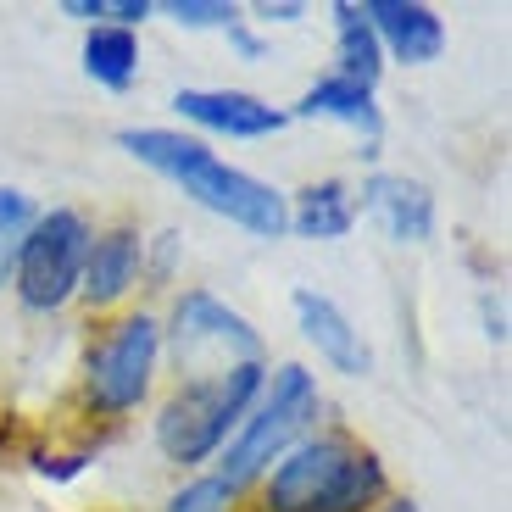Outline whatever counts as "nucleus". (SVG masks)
Segmentation results:
<instances>
[{
  "label": "nucleus",
  "instance_id": "nucleus-1",
  "mask_svg": "<svg viewBox=\"0 0 512 512\" xmlns=\"http://www.w3.org/2000/svg\"><path fill=\"white\" fill-rule=\"evenodd\" d=\"M117 145L134 162H145L151 173L173 179L195 206L229 218L234 229L256 234V240H279L290 229V201L268 179H256L245 167H229L206 140H195V134H179V128H123Z\"/></svg>",
  "mask_w": 512,
  "mask_h": 512
},
{
  "label": "nucleus",
  "instance_id": "nucleus-2",
  "mask_svg": "<svg viewBox=\"0 0 512 512\" xmlns=\"http://www.w3.org/2000/svg\"><path fill=\"white\" fill-rule=\"evenodd\" d=\"M384 496L379 451L346 429H312L262 474V512H373Z\"/></svg>",
  "mask_w": 512,
  "mask_h": 512
},
{
  "label": "nucleus",
  "instance_id": "nucleus-3",
  "mask_svg": "<svg viewBox=\"0 0 512 512\" xmlns=\"http://www.w3.org/2000/svg\"><path fill=\"white\" fill-rule=\"evenodd\" d=\"M262 384H268V362H245V368L218 373V379L179 384V390L162 401V412H156V451H162L173 468L218 462V451L229 446L240 418L256 407Z\"/></svg>",
  "mask_w": 512,
  "mask_h": 512
},
{
  "label": "nucleus",
  "instance_id": "nucleus-4",
  "mask_svg": "<svg viewBox=\"0 0 512 512\" xmlns=\"http://www.w3.org/2000/svg\"><path fill=\"white\" fill-rule=\"evenodd\" d=\"M318 412H323L318 379H312L301 362H284V368L262 384V396H256V407L240 418L229 446L218 451V479L234 490L262 485V474H268L273 462H279L295 440H307L312 429H318Z\"/></svg>",
  "mask_w": 512,
  "mask_h": 512
},
{
  "label": "nucleus",
  "instance_id": "nucleus-5",
  "mask_svg": "<svg viewBox=\"0 0 512 512\" xmlns=\"http://www.w3.org/2000/svg\"><path fill=\"white\" fill-rule=\"evenodd\" d=\"M156 373H162V318L156 312H117L112 323L95 329L84 368H78L84 412L106 423L140 412L156 390Z\"/></svg>",
  "mask_w": 512,
  "mask_h": 512
},
{
  "label": "nucleus",
  "instance_id": "nucleus-6",
  "mask_svg": "<svg viewBox=\"0 0 512 512\" xmlns=\"http://www.w3.org/2000/svg\"><path fill=\"white\" fill-rule=\"evenodd\" d=\"M162 351L179 368V384L190 379H218L245 362H268V346L245 312L218 301L212 290H184L162 323Z\"/></svg>",
  "mask_w": 512,
  "mask_h": 512
},
{
  "label": "nucleus",
  "instance_id": "nucleus-7",
  "mask_svg": "<svg viewBox=\"0 0 512 512\" xmlns=\"http://www.w3.org/2000/svg\"><path fill=\"white\" fill-rule=\"evenodd\" d=\"M90 218L73 206H51L39 212L28 229L23 251H17L12 295L17 307L34 318H56L62 307L78 301V279H84V256H90Z\"/></svg>",
  "mask_w": 512,
  "mask_h": 512
},
{
  "label": "nucleus",
  "instance_id": "nucleus-8",
  "mask_svg": "<svg viewBox=\"0 0 512 512\" xmlns=\"http://www.w3.org/2000/svg\"><path fill=\"white\" fill-rule=\"evenodd\" d=\"M145 284V234L134 223H106L90 234V256H84V279H78V301L90 312H112Z\"/></svg>",
  "mask_w": 512,
  "mask_h": 512
},
{
  "label": "nucleus",
  "instance_id": "nucleus-9",
  "mask_svg": "<svg viewBox=\"0 0 512 512\" xmlns=\"http://www.w3.org/2000/svg\"><path fill=\"white\" fill-rule=\"evenodd\" d=\"M173 112L184 123H195L201 134H223V140H273L290 123L284 106H268L251 90H179Z\"/></svg>",
  "mask_w": 512,
  "mask_h": 512
},
{
  "label": "nucleus",
  "instance_id": "nucleus-10",
  "mask_svg": "<svg viewBox=\"0 0 512 512\" xmlns=\"http://www.w3.org/2000/svg\"><path fill=\"white\" fill-rule=\"evenodd\" d=\"M362 17H368L373 39H379L384 62L429 67L446 51V23H440L435 6H418V0H362Z\"/></svg>",
  "mask_w": 512,
  "mask_h": 512
},
{
  "label": "nucleus",
  "instance_id": "nucleus-11",
  "mask_svg": "<svg viewBox=\"0 0 512 512\" xmlns=\"http://www.w3.org/2000/svg\"><path fill=\"white\" fill-rule=\"evenodd\" d=\"M295 323L307 334V346H318V357L329 362L334 373H346V379H368L373 373V351L362 340V329L340 312V301L323 290H295Z\"/></svg>",
  "mask_w": 512,
  "mask_h": 512
},
{
  "label": "nucleus",
  "instance_id": "nucleus-12",
  "mask_svg": "<svg viewBox=\"0 0 512 512\" xmlns=\"http://www.w3.org/2000/svg\"><path fill=\"white\" fill-rule=\"evenodd\" d=\"M362 212L396 245H423L435 234V190L407 173H368L362 179Z\"/></svg>",
  "mask_w": 512,
  "mask_h": 512
},
{
  "label": "nucleus",
  "instance_id": "nucleus-13",
  "mask_svg": "<svg viewBox=\"0 0 512 512\" xmlns=\"http://www.w3.org/2000/svg\"><path fill=\"white\" fill-rule=\"evenodd\" d=\"M290 117H329V123H346V128H357L362 140H368V151L379 156V134H384L379 101H373V90H362V84H351V78H340V73L307 84L301 101L290 106Z\"/></svg>",
  "mask_w": 512,
  "mask_h": 512
},
{
  "label": "nucleus",
  "instance_id": "nucleus-14",
  "mask_svg": "<svg viewBox=\"0 0 512 512\" xmlns=\"http://www.w3.org/2000/svg\"><path fill=\"white\" fill-rule=\"evenodd\" d=\"M290 229L301 234V240H346V234L357 229V195L340 179H318V184H307V190H295Z\"/></svg>",
  "mask_w": 512,
  "mask_h": 512
},
{
  "label": "nucleus",
  "instance_id": "nucleus-15",
  "mask_svg": "<svg viewBox=\"0 0 512 512\" xmlns=\"http://www.w3.org/2000/svg\"><path fill=\"white\" fill-rule=\"evenodd\" d=\"M84 73L112 95L134 90V78H140V34H134V28L95 23L90 34H84Z\"/></svg>",
  "mask_w": 512,
  "mask_h": 512
},
{
  "label": "nucleus",
  "instance_id": "nucleus-16",
  "mask_svg": "<svg viewBox=\"0 0 512 512\" xmlns=\"http://www.w3.org/2000/svg\"><path fill=\"white\" fill-rule=\"evenodd\" d=\"M334 73L351 78V84H362V90H373L384 78V51H379V39H373L368 17H362V6H351V0H340L334 6Z\"/></svg>",
  "mask_w": 512,
  "mask_h": 512
},
{
  "label": "nucleus",
  "instance_id": "nucleus-17",
  "mask_svg": "<svg viewBox=\"0 0 512 512\" xmlns=\"http://www.w3.org/2000/svg\"><path fill=\"white\" fill-rule=\"evenodd\" d=\"M34 218H39V206L28 201L23 190L0 184V290L12 284V273H17V251H23V240H28V229H34Z\"/></svg>",
  "mask_w": 512,
  "mask_h": 512
},
{
  "label": "nucleus",
  "instance_id": "nucleus-18",
  "mask_svg": "<svg viewBox=\"0 0 512 512\" xmlns=\"http://www.w3.org/2000/svg\"><path fill=\"white\" fill-rule=\"evenodd\" d=\"M162 512H240V490L223 485L218 474H195L167 496Z\"/></svg>",
  "mask_w": 512,
  "mask_h": 512
},
{
  "label": "nucleus",
  "instance_id": "nucleus-19",
  "mask_svg": "<svg viewBox=\"0 0 512 512\" xmlns=\"http://www.w3.org/2000/svg\"><path fill=\"white\" fill-rule=\"evenodd\" d=\"M162 17H173L179 28H234L240 23L234 0H167Z\"/></svg>",
  "mask_w": 512,
  "mask_h": 512
},
{
  "label": "nucleus",
  "instance_id": "nucleus-20",
  "mask_svg": "<svg viewBox=\"0 0 512 512\" xmlns=\"http://www.w3.org/2000/svg\"><path fill=\"white\" fill-rule=\"evenodd\" d=\"M173 273H179V234L162 229L156 240H145V284H173Z\"/></svg>",
  "mask_w": 512,
  "mask_h": 512
},
{
  "label": "nucleus",
  "instance_id": "nucleus-21",
  "mask_svg": "<svg viewBox=\"0 0 512 512\" xmlns=\"http://www.w3.org/2000/svg\"><path fill=\"white\" fill-rule=\"evenodd\" d=\"M84 462H90V451H67V457H34V468L45 479H78L84 474Z\"/></svg>",
  "mask_w": 512,
  "mask_h": 512
},
{
  "label": "nucleus",
  "instance_id": "nucleus-22",
  "mask_svg": "<svg viewBox=\"0 0 512 512\" xmlns=\"http://www.w3.org/2000/svg\"><path fill=\"white\" fill-rule=\"evenodd\" d=\"M251 12H256V23H301L307 6L301 0H256Z\"/></svg>",
  "mask_w": 512,
  "mask_h": 512
},
{
  "label": "nucleus",
  "instance_id": "nucleus-23",
  "mask_svg": "<svg viewBox=\"0 0 512 512\" xmlns=\"http://www.w3.org/2000/svg\"><path fill=\"white\" fill-rule=\"evenodd\" d=\"M223 34H229V45H234V51L245 56V62H262V39H256V34H251V28H245V23L223 28Z\"/></svg>",
  "mask_w": 512,
  "mask_h": 512
},
{
  "label": "nucleus",
  "instance_id": "nucleus-24",
  "mask_svg": "<svg viewBox=\"0 0 512 512\" xmlns=\"http://www.w3.org/2000/svg\"><path fill=\"white\" fill-rule=\"evenodd\" d=\"M373 512H423V507H418V501H412V496H384V501H379V507H373Z\"/></svg>",
  "mask_w": 512,
  "mask_h": 512
}]
</instances>
